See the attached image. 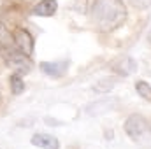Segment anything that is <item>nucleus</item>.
Instances as JSON below:
<instances>
[{
  "label": "nucleus",
  "mask_w": 151,
  "mask_h": 149,
  "mask_svg": "<svg viewBox=\"0 0 151 149\" xmlns=\"http://www.w3.org/2000/svg\"><path fill=\"white\" fill-rule=\"evenodd\" d=\"M127 5L123 0H93L90 18L93 27L102 34H111L127 21Z\"/></svg>",
  "instance_id": "f257e3e1"
},
{
  "label": "nucleus",
  "mask_w": 151,
  "mask_h": 149,
  "mask_svg": "<svg viewBox=\"0 0 151 149\" xmlns=\"http://www.w3.org/2000/svg\"><path fill=\"white\" fill-rule=\"evenodd\" d=\"M125 133L132 142L142 148H151V125L142 114H130L123 125Z\"/></svg>",
  "instance_id": "f03ea898"
},
{
  "label": "nucleus",
  "mask_w": 151,
  "mask_h": 149,
  "mask_svg": "<svg viewBox=\"0 0 151 149\" xmlns=\"http://www.w3.org/2000/svg\"><path fill=\"white\" fill-rule=\"evenodd\" d=\"M14 46L18 47V51H21L23 54L27 56H32L34 54V49H35V40L32 37V34L25 28H16L14 30Z\"/></svg>",
  "instance_id": "7ed1b4c3"
},
{
  "label": "nucleus",
  "mask_w": 151,
  "mask_h": 149,
  "mask_svg": "<svg viewBox=\"0 0 151 149\" xmlns=\"http://www.w3.org/2000/svg\"><path fill=\"white\" fill-rule=\"evenodd\" d=\"M5 63H7L9 69H12V70H16V72H23V74L30 72V69H32L30 56L23 54L21 51H12V53H9V54L5 56Z\"/></svg>",
  "instance_id": "20e7f679"
},
{
  "label": "nucleus",
  "mask_w": 151,
  "mask_h": 149,
  "mask_svg": "<svg viewBox=\"0 0 151 149\" xmlns=\"http://www.w3.org/2000/svg\"><path fill=\"white\" fill-rule=\"evenodd\" d=\"M111 69H113V72H116L121 77H128L137 70V63L132 56H121L111 63Z\"/></svg>",
  "instance_id": "39448f33"
},
{
  "label": "nucleus",
  "mask_w": 151,
  "mask_h": 149,
  "mask_svg": "<svg viewBox=\"0 0 151 149\" xmlns=\"http://www.w3.org/2000/svg\"><path fill=\"white\" fill-rule=\"evenodd\" d=\"M30 142L40 149H60L58 139L55 135H49V133H35Z\"/></svg>",
  "instance_id": "423d86ee"
},
{
  "label": "nucleus",
  "mask_w": 151,
  "mask_h": 149,
  "mask_svg": "<svg viewBox=\"0 0 151 149\" xmlns=\"http://www.w3.org/2000/svg\"><path fill=\"white\" fill-rule=\"evenodd\" d=\"M39 67L44 74L51 77H62L67 72V62H42Z\"/></svg>",
  "instance_id": "0eeeda50"
},
{
  "label": "nucleus",
  "mask_w": 151,
  "mask_h": 149,
  "mask_svg": "<svg viewBox=\"0 0 151 149\" xmlns=\"http://www.w3.org/2000/svg\"><path fill=\"white\" fill-rule=\"evenodd\" d=\"M58 9V2L56 0H40L37 5L32 9L34 16H42V18H49L56 12Z\"/></svg>",
  "instance_id": "6e6552de"
},
{
  "label": "nucleus",
  "mask_w": 151,
  "mask_h": 149,
  "mask_svg": "<svg viewBox=\"0 0 151 149\" xmlns=\"http://www.w3.org/2000/svg\"><path fill=\"white\" fill-rule=\"evenodd\" d=\"M0 46L9 49V47H14V35L12 32H9V28L0 21Z\"/></svg>",
  "instance_id": "1a4fd4ad"
},
{
  "label": "nucleus",
  "mask_w": 151,
  "mask_h": 149,
  "mask_svg": "<svg viewBox=\"0 0 151 149\" xmlns=\"http://www.w3.org/2000/svg\"><path fill=\"white\" fill-rule=\"evenodd\" d=\"M114 84H116V79H113V77L100 79V81H97V82L93 84V90H95L97 93H107V91H111L114 88Z\"/></svg>",
  "instance_id": "9d476101"
},
{
  "label": "nucleus",
  "mask_w": 151,
  "mask_h": 149,
  "mask_svg": "<svg viewBox=\"0 0 151 149\" xmlns=\"http://www.w3.org/2000/svg\"><path fill=\"white\" fill-rule=\"evenodd\" d=\"M135 91H137L139 97H142L144 100L151 102V86H150V82H146V81H142V79L135 81Z\"/></svg>",
  "instance_id": "9b49d317"
},
{
  "label": "nucleus",
  "mask_w": 151,
  "mask_h": 149,
  "mask_svg": "<svg viewBox=\"0 0 151 149\" xmlns=\"http://www.w3.org/2000/svg\"><path fill=\"white\" fill-rule=\"evenodd\" d=\"M9 84H11L12 95H19V93H23V90H25V82H23V79H21L19 74L11 75V77H9Z\"/></svg>",
  "instance_id": "f8f14e48"
},
{
  "label": "nucleus",
  "mask_w": 151,
  "mask_h": 149,
  "mask_svg": "<svg viewBox=\"0 0 151 149\" xmlns=\"http://www.w3.org/2000/svg\"><path fill=\"white\" fill-rule=\"evenodd\" d=\"M132 7L139 9V11H146L151 7V0H127Z\"/></svg>",
  "instance_id": "ddd939ff"
},
{
  "label": "nucleus",
  "mask_w": 151,
  "mask_h": 149,
  "mask_svg": "<svg viewBox=\"0 0 151 149\" xmlns=\"http://www.w3.org/2000/svg\"><path fill=\"white\" fill-rule=\"evenodd\" d=\"M4 7H5V4H4V0H0V11H2Z\"/></svg>",
  "instance_id": "4468645a"
},
{
  "label": "nucleus",
  "mask_w": 151,
  "mask_h": 149,
  "mask_svg": "<svg viewBox=\"0 0 151 149\" xmlns=\"http://www.w3.org/2000/svg\"><path fill=\"white\" fill-rule=\"evenodd\" d=\"M148 40H150V44H151V28H150V32H148Z\"/></svg>",
  "instance_id": "2eb2a0df"
}]
</instances>
